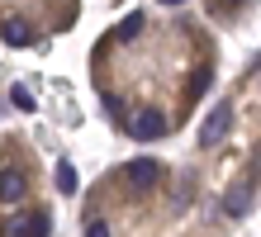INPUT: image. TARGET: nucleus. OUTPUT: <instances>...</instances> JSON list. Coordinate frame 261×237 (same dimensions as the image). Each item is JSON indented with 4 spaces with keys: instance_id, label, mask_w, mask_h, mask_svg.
Listing matches in <instances>:
<instances>
[{
    "instance_id": "nucleus-4",
    "label": "nucleus",
    "mask_w": 261,
    "mask_h": 237,
    "mask_svg": "<svg viewBox=\"0 0 261 237\" xmlns=\"http://www.w3.org/2000/svg\"><path fill=\"white\" fill-rule=\"evenodd\" d=\"M24 190H29V180L19 176V171H14V166H0V204H19Z\"/></svg>"
},
{
    "instance_id": "nucleus-5",
    "label": "nucleus",
    "mask_w": 261,
    "mask_h": 237,
    "mask_svg": "<svg viewBox=\"0 0 261 237\" xmlns=\"http://www.w3.org/2000/svg\"><path fill=\"white\" fill-rule=\"evenodd\" d=\"M128 133H133V138H143V142H147V138H162V133H166V114H157V109H143V114L133 119V128H128Z\"/></svg>"
},
{
    "instance_id": "nucleus-2",
    "label": "nucleus",
    "mask_w": 261,
    "mask_h": 237,
    "mask_svg": "<svg viewBox=\"0 0 261 237\" xmlns=\"http://www.w3.org/2000/svg\"><path fill=\"white\" fill-rule=\"evenodd\" d=\"M157 180H162V162H152V156H138V162H128V185L138 190V195H147Z\"/></svg>"
},
{
    "instance_id": "nucleus-9",
    "label": "nucleus",
    "mask_w": 261,
    "mask_h": 237,
    "mask_svg": "<svg viewBox=\"0 0 261 237\" xmlns=\"http://www.w3.org/2000/svg\"><path fill=\"white\" fill-rule=\"evenodd\" d=\"M162 5H180V0H162Z\"/></svg>"
},
{
    "instance_id": "nucleus-1",
    "label": "nucleus",
    "mask_w": 261,
    "mask_h": 237,
    "mask_svg": "<svg viewBox=\"0 0 261 237\" xmlns=\"http://www.w3.org/2000/svg\"><path fill=\"white\" fill-rule=\"evenodd\" d=\"M228 133H233V104H214L204 128H199V147H219Z\"/></svg>"
},
{
    "instance_id": "nucleus-7",
    "label": "nucleus",
    "mask_w": 261,
    "mask_h": 237,
    "mask_svg": "<svg viewBox=\"0 0 261 237\" xmlns=\"http://www.w3.org/2000/svg\"><path fill=\"white\" fill-rule=\"evenodd\" d=\"M57 190H62V195H76V171H71V162L57 166Z\"/></svg>"
},
{
    "instance_id": "nucleus-6",
    "label": "nucleus",
    "mask_w": 261,
    "mask_h": 237,
    "mask_svg": "<svg viewBox=\"0 0 261 237\" xmlns=\"http://www.w3.org/2000/svg\"><path fill=\"white\" fill-rule=\"evenodd\" d=\"M0 38H5V43H34V24H24V19H5V24H0Z\"/></svg>"
},
{
    "instance_id": "nucleus-3",
    "label": "nucleus",
    "mask_w": 261,
    "mask_h": 237,
    "mask_svg": "<svg viewBox=\"0 0 261 237\" xmlns=\"http://www.w3.org/2000/svg\"><path fill=\"white\" fill-rule=\"evenodd\" d=\"M252 199H256V180L247 176L242 185H233V190H228V199H223V214H228V218H242V214L252 209Z\"/></svg>"
},
{
    "instance_id": "nucleus-8",
    "label": "nucleus",
    "mask_w": 261,
    "mask_h": 237,
    "mask_svg": "<svg viewBox=\"0 0 261 237\" xmlns=\"http://www.w3.org/2000/svg\"><path fill=\"white\" fill-rule=\"evenodd\" d=\"M138 29H143V14H128V19H124V24H119V38H133V34H138Z\"/></svg>"
},
{
    "instance_id": "nucleus-10",
    "label": "nucleus",
    "mask_w": 261,
    "mask_h": 237,
    "mask_svg": "<svg viewBox=\"0 0 261 237\" xmlns=\"http://www.w3.org/2000/svg\"><path fill=\"white\" fill-rule=\"evenodd\" d=\"M228 5H238V0H228Z\"/></svg>"
}]
</instances>
